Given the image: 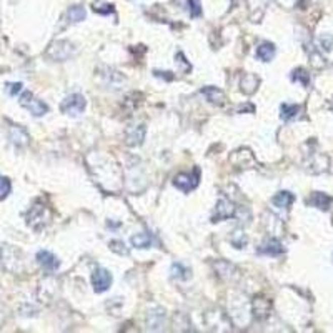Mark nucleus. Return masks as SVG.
<instances>
[{"label":"nucleus","instance_id":"1","mask_svg":"<svg viewBox=\"0 0 333 333\" xmlns=\"http://www.w3.org/2000/svg\"><path fill=\"white\" fill-rule=\"evenodd\" d=\"M74 53H75V47L67 40L53 42L47 50V57L50 60H55V62H64V60H69Z\"/></svg>","mask_w":333,"mask_h":333},{"label":"nucleus","instance_id":"2","mask_svg":"<svg viewBox=\"0 0 333 333\" xmlns=\"http://www.w3.org/2000/svg\"><path fill=\"white\" fill-rule=\"evenodd\" d=\"M85 97L80 95V93H72V95L67 97L62 105H60V110L65 114V115H70V117H79L83 110H85Z\"/></svg>","mask_w":333,"mask_h":333},{"label":"nucleus","instance_id":"3","mask_svg":"<svg viewBox=\"0 0 333 333\" xmlns=\"http://www.w3.org/2000/svg\"><path fill=\"white\" fill-rule=\"evenodd\" d=\"M19 102H20L22 107L29 110V112H30L33 117H42V115H45V114L48 112V107H47V105L43 103L42 100H38V98L33 97L32 92H24V93H22Z\"/></svg>","mask_w":333,"mask_h":333},{"label":"nucleus","instance_id":"4","mask_svg":"<svg viewBox=\"0 0 333 333\" xmlns=\"http://www.w3.org/2000/svg\"><path fill=\"white\" fill-rule=\"evenodd\" d=\"M198 180H200V172L197 169L192 174H179L174 179V185L177 188H180L182 192H190L198 187Z\"/></svg>","mask_w":333,"mask_h":333},{"label":"nucleus","instance_id":"5","mask_svg":"<svg viewBox=\"0 0 333 333\" xmlns=\"http://www.w3.org/2000/svg\"><path fill=\"white\" fill-rule=\"evenodd\" d=\"M92 283H93V290L97 293H103L112 285V275L105 268H97L92 275Z\"/></svg>","mask_w":333,"mask_h":333},{"label":"nucleus","instance_id":"6","mask_svg":"<svg viewBox=\"0 0 333 333\" xmlns=\"http://www.w3.org/2000/svg\"><path fill=\"white\" fill-rule=\"evenodd\" d=\"M47 218H48V212L42 205H35L29 212V215H27V221H29V225L33 227V229H40V227H43Z\"/></svg>","mask_w":333,"mask_h":333},{"label":"nucleus","instance_id":"7","mask_svg":"<svg viewBox=\"0 0 333 333\" xmlns=\"http://www.w3.org/2000/svg\"><path fill=\"white\" fill-rule=\"evenodd\" d=\"M233 215H235V207H233V203L227 198H220L218 203H216V210H215V215L212 216V221L227 220Z\"/></svg>","mask_w":333,"mask_h":333},{"label":"nucleus","instance_id":"8","mask_svg":"<svg viewBox=\"0 0 333 333\" xmlns=\"http://www.w3.org/2000/svg\"><path fill=\"white\" fill-rule=\"evenodd\" d=\"M37 262L43 270H47V271H55L60 265L57 257H55L53 253L47 252V250H40V252L37 253Z\"/></svg>","mask_w":333,"mask_h":333},{"label":"nucleus","instance_id":"9","mask_svg":"<svg viewBox=\"0 0 333 333\" xmlns=\"http://www.w3.org/2000/svg\"><path fill=\"white\" fill-rule=\"evenodd\" d=\"M145 127L143 125H135V127H130V129H127L125 132V138H127V143L129 145H140L143 142V138H145Z\"/></svg>","mask_w":333,"mask_h":333},{"label":"nucleus","instance_id":"10","mask_svg":"<svg viewBox=\"0 0 333 333\" xmlns=\"http://www.w3.org/2000/svg\"><path fill=\"white\" fill-rule=\"evenodd\" d=\"M9 138H10V142L15 143V145H19V147L27 145V143H29V133L22 129L20 125H12V127H10Z\"/></svg>","mask_w":333,"mask_h":333},{"label":"nucleus","instance_id":"11","mask_svg":"<svg viewBox=\"0 0 333 333\" xmlns=\"http://www.w3.org/2000/svg\"><path fill=\"white\" fill-rule=\"evenodd\" d=\"M202 93H203L205 97H207L208 102L213 103V105H224L225 100H227L225 93L221 92L220 88H216V87H203Z\"/></svg>","mask_w":333,"mask_h":333},{"label":"nucleus","instance_id":"12","mask_svg":"<svg viewBox=\"0 0 333 333\" xmlns=\"http://www.w3.org/2000/svg\"><path fill=\"white\" fill-rule=\"evenodd\" d=\"M293 202H295V197H293V193L287 192V190L279 192L273 198H271V203L279 208H288Z\"/></svg>","mask_w":333,"mask_h":333},{"label":"nucleus","instance_id":"13","mask_svg":"<svg viewBox=\"0 0 333 333\" xmlns=\"http://www.w3.org/2000/svg\"><path fill=\"white\" fill-rule=\"evenodd\" d=\"M310 205H313V207L320 208V210H328L330 205H331V198L326 195V193H321V192H315L312 198L308 200Z\"/></svg>","mask_w":333,"mask_h":333},{"label":"nucleus","instance_id":"14","mask_svg":"<svg viewBox=\"0 0 333 333\" xmlns=\"http://www.w3.org/2000/svg\"><path fill=\"white\" fill-rule=\"evenodd\" d=\"M260 253H265V255H271V257H275V255H280L283 252V247L282 243L276 240V238H270V240H266L262 247L258 250Z\"/></svg>","mask_w":333,"mask_h":333},{"label":"nucleus","instance_id":"15","mask_svg":"<svg viewBox=\"0 0 333 333\" xmlns=\"http://www.w3.org/2000/svg\"><path fill=\"white\" fill-rule=\"evenodd\" d=\"M270 302L268 300H265V298H255V302H253V312H255V316H257V318H265L266 315L270 313Z\"/></svg>","mask_w":333,"mask_h":333},{"label":"nucleus","instance_id":"16","mask_svg":"<svg viewBox=\"0 0 333 333\" xmlns=\"http://www.w3.org/2000/svg\"><path fill=\"white\" fill-rule=\"evenodd\" d=\"M258 77L257 75H253V74H247V75H243V79H242V92H245V93H253L255 90H257V87H258Z\"/></svg>","mask_w":333,"mask_h":333},{"label":"nucleus","instance_id":"17","mask_svg":"<svg viewBox=\"0 0 333 333\" xmlns=\"http://www.w3.org/2000/svg\"><path fill=\"white\" fill-rule=\"evenodd\" d=\"M132 245L137 248H150L152 247V235L150 233H137L132 237Z\"/></svg>","mask_w":333,"mask_h":333},{"label":"nucleus","instance_id":"18","mask_svg":"<svg viewBox=\"0 0 333 333\" xmlns=\"http://www.w3.org/2000/svg\"><path fill=\"white\" fill-rule=\"evenodd\" d=\"M257 57L263 62H270L271 59L275 57V47L271 43H262L258 48H257Z\"/></svg>","mask_w":333,"mask_h":333},{"label":"nucleus","instance_id":"19","mask_svg":"<svg viewBox=\"0 0 333 333\" xmlns=\"http://www.w3.org/2000/svg\"><path fill=\"white\" fill-rule=\"evenodd\" d=\"M170 273H172V279H177V280H187L188 276H190V270L187 268L185 265L182 263H174L170 268Z\"/></svg>","mask_w":333,"mask_h":333},{"label":"nucleus","instance_id":"20","mask_svg":"<svg viewBox=\"0 0 333 333\" xmlns=\"http://www.w3.org/2000/svg\"><path fill=\"white\" fill-rule=\"evenodd\" d=\"M280 117L283 120H292L300 114V105H290V103H283L280 107Z\"/></svg>","mask_w":333,"mask_h":333},{"label":"nucleus","instance_id":"21","mask_svg":"<svg viewBox=\"0 0 333 333\" xmlns=\"http://www.w3.org/2000/svg\"><path fill=\"white\" fill-rule=\"evenodd\" d=\"M67 15H69V20H70V22L77 24V22H82L83 19H85V9H83L82 5H74V7L69 9Z\"/></svg>","mask_w":333,"mask_h":333},{"label":"nucleus","instance_id":"22","mask_svg":"<svg viewBox=\"0 0 333 333\" xmlns=\"http://www.w3.org/2000/svg\"><path fill=\"white\" fill-rule=\"evenodd\" d=\"M292 80L293 82H300L303 87H308L310 85V74H308L307 70H303V69H297V70H293Z\"/></svg>","mask_w":333,"mask_h":333},{"label":"nucleus","instance_id":"23","mask_svg":"<svg viewBox=\"0 0 333 333\" xmlns=\"http://www.w3.org/2000/svg\"><path fill=\"white\" fill-rule=\"evenodd\" d=\"M230 242H232V245L235 247V248H243V247L247 245L248 238H247V235L243 232H235L230 237Z\"/></svg>","mask_w":333,"mask_h":333},{"label":"nucleus","instance_id":"24","mask_svg":"<svg viewBox=\"0 0 333 333\" xmlns=\"http://www.w3.org/2000/svg\"><path fill=\"white\" fill-rule=\"evenodd\" d=\"M10 190H12V183H10V180L5 179V177H0V200H4L7 197Z\"/></svg>","mask_w":333,"mask_h":333},{"label":"nucleus","instance_id":"25","mask_svg":"<svg viewBox=\"0 0 333 333\" xmlns=\"http://www.w3.org/2000/svg\"><path fill=\"white\" fill-rule=\"evenodd\" d=\"M110 248L119 255H129V248H125V243L122 240H112L110 242Z\"/></svg>","mask_w":333,"mask_h":333},{"label":"nucleus","instance_id":"26","mask_svg":"<svg viewBox=\"0 0 333 333\" xmlns=\"http://www.w3.org/2000/svg\"><path fill=\"white\" fill-rule=\"evenodd\" d=\"M22 83L20 82H14V83H7L5 85V92L9 93L10 97H15V95H19V93L22 92Z\"/></svg>","mask_w":333,"mask_h":333},{"label":"nucleus","instance_id":"27","mask_svg":"<svg viewBox=\"0 0 333 333\" xmlns=\"http://www.w3.org/2000/svg\"><path fill=\"white\" fill-rule=\"evenodd\" d=\"M188 10H190V15L192 17H198L202 14V7H200V0H188Z\"/></svg>","mask_w":333,"mask_h":333},{"label":"nucleus","instance_id":"28","mask_svg":"<svg viewBox=\"0 0 333 333\" xmlns=\"http://www.w3.org/2000/svg\"><path fill=\"white\" fill-rule=\"evenodd\" d=\"M93 10H95V12H98V14H110V12H114V5H108V4H105V5H95V7H93Z\"/></svg>","mask_w":333,"mask_h":333},{"label":"nucleus","instance_id":"29","mask_svg":"<svg viewBox=\"0 0 333 333\" xmlns=\"http://www.w3.org/2000/svg\"><path fill=\"white\" fill-rule=\"evenodd\" d=\"M321 45L325 47V50H331L333 45V37H321Z\"/></svg>","mask_w":333,"mask_h":333},{"label":"nucleus","instance_id":"30","mask_svg":"<svg viewBox=\"0 0 333 333\" xmlns=\"http://www.w3.org/2000/svg\"><path fill=\"white\" fill-rule=\"evenodd\" d=\"M331 108H333V103H331Z\"/></svg>","mask_w":333,"mask_h":333}]
</instances>
